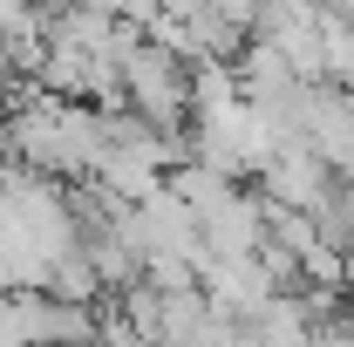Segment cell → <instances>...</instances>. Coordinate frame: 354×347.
Here are the masks:
<instances>
[{
    "label": "cell",
    "instance_id": "cell-1",
    "mask_svg": "<svg viewBox=\"0 0 354 347\" xmlns=\"http://www.w3.org/2000/svg\"><path fill=\"white\" fill-rule=\"evenodd\" d=\"M116 75H123V109L143 116L150 130H184L191 123V62L164 41H143L116 62Z\"/></svg>",
    "mask_w": 354,
    "mask_h": 347
},
{
    "label": "cell",
    "instance_id": "cell-2",
    "mask_svg": "<svg viewBox=\"0 0 354 347\" xmlns=\"http://www.w3.org/2000/svg\"><path fill=\"white\" fill-rule=\"evenodd\" d=\"M300 143L327 164L334 177L354 171V95L334 82H313L307 88V109H300Z\"/></svg>",
    "mask_w": 354,
    "mask_h": 347
},
{
    "label": "cell",
    "instance_id": "cell-3",
    "mask_svg": "<svg viewBox=\"0 0 354 347\" xmlns=\"http://www.w3.org/2000/svg\"><path fill=\"white\" fill-rule=\"evenodd\" d=\"M252 177H259L252 191H259V198H272V205H286V212H313V205L334 191V171L313 157L300 136H293V143H279V150H272Z\"/></svg>",
    "mask_w": 354,
    "mask_h": 347
},
{
    "label": "cell",
    "instance_id": "cell-4",
    "mask_svg": "<svg viewBox=\"0 0 354 347\" xmlns=\"http://www.w3.org/2000/svg\"><path fill=\"white\" fill-rule=\"evenodd\" d=\"M205 7L218 14L225 28H239V35L252 41V28H259V7H266V0H205Z\"/></svg>",
    "mask_w": 354,
    "mask_h": 347
}]
</instances>
